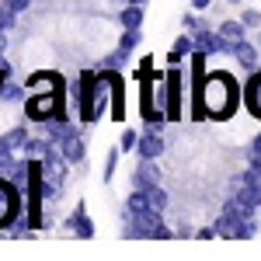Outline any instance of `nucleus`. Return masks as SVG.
<instances>
[{
    "instance_id": "18",
    "label": "nucleus",
    "mask_w": 261,
    "mask_h": 261,
    "mask_svg": "<svg viewBox=\"0 0 261 261\" xmlns=\"http://www.w3.org/2000/svg\"><path fill=\"white\" fill-rule=\"evenodd\" d=\"M119 153H122V146H112V150H108V157H105V174H101V181H105V185H112V178H115Z\"/></svg>"
},
{
    "instance_id": "8",
    "label": "nucleus",
    "mask_w": 261,
    "mask_h": 261,
    "mask_svg": "<svg viewBox=\"0 0 261 261\" xmlns=\"http://www.w3.org/2000/svg\"><path fill=\"white\" fill-rule=\"evenodd\" d=\"M192 35H195V49H199V53H205V56H220V53H226V56H230V49H233V42L223 39L220 28H216V32L202 28V32H192Z\"/></svg>"
},
{
    "instance_id": "15",
    "label": "nucleus",
    "mask_w": 261,
    "mask_h": 261,
    "mask_svg": "<svg viewBox=\"0 0 261 261\" xmlns=\"http://www.w3.org/2000/svg\"><path fill=\"white\" fill-rule=\"evenodd\" d=\"M119 24L122 28H143V4H129L119 11Z\"/></svg>"
},
{
    "instance_id": "4",
    "label": "nucleus",
    "mask_w": 261,
    "mask_h": 261,
    "mask_svg": "<svg viewBox=\"0 0 261 261\" xmlns=\"http://www.w3.org/2000/svg\"><path fill=\"white\" fill-rule=\"evenodd\" d=\"M125 237H143V241H171L174 233L164 226L161 213H143L125 220Z\"/></svg>"
},
{
    "instance_id": "23",
    "label": "nucleus",
    "mask_w": 261,
    "mask_h": 261,
    "mask_svg": "<svg viewBox=\"0 0 261 261\" xmlns=\"http://www.w3.org/2000/svg\"><path fill=\"white\" fill-rule=\"evenodd\" d=\"M136 143H140V133H136V129H125V133H122V140H119L122 153H129V150H136Z\"/></svg>"
},
{
    "instance_id": "6",
    "label": "nucleus",
    "mask_w": 261,
    "mask_h": 261,
    "mask_svg": "<svg viewBox=\"0 0 261 261\" xmlns=\"http://www.w3.org/2000/svg\"><path fill=\"white\" fill-rule=\"evenodd\" d=\"M98 73H101V81L112 87V119L125 122V77L119 70H112V66H98Z\"/></svg>"
},
{
    "instance_id": "28",
    "label": "nucleus",
    "mask_w": 261,
    "mask_h": 261,
    "mask_svg": "<svg viewBox=\"0 0 261 261\" xmlns=\"http://www.w3.org/2000/svg\"><path fill=\"white\" fill-rule=\"evenodd\" d=\"M7 153H14V146L7 140V133H0V157H7Z\"/></svg>"
},
{
    "instance_id": "21",
    "label": "nucleus",
    "mask_w": 261,
    "mask_h": 261,
    "mask_svg": "<svg viewBox=\"0 0 261 261\" xmlns=\"http://www.w3.org/2000/svg\"><path fill=\"white\" fill-rule=\"evenodd\" d=\"M174 53L192 56V53H195V35H192V32H188V35H178V39H174Z\"/></svg>"
},
{
    "instance_id": "29",
    "label": "nucleus",
    "mask_w": 261,
    "mask_h": 261,
    "mask_svg": "<svg viewBox=\"0 0 261 261\" xmlns=\"http://www.w3.org/2000/svg\"><path fill=\"white\" fill-rule=\"evenodd\" d=\"M192 7H195V11H209V7H213V0H192Z\"/></svg>"
},
{
    "instance_id": "27",
    "label": "nucleus",
    "mask_w": 261,
    "mask_h": 261,
    "mask_svg": "<svg viewBox=\"0 0 261 261\" xmlns=\"http://www.w3.org/2000/svg\"><path fill=\"white\" fill-rule=\"evenodd\" d=\"M4 4H7L11 11H18V14H24V11L32 7V0H4Z\"/></svg>"
},
{
    "instance_id": "10",
    "label": "nucleus",
    "mask_w": 261,
    "mask_h": 261,
    "mask_svg": "<svg viewBox=\"0 0 261 261\" xmlns=\"http://www.w3.org/2000/svg\"><path fill=\"white\" fill-rule=\"evenodd\" d=\"M230 56L241 63L247 73H254V70H261V60H258V42H247V39H241V42H233V49H230Z\"/></svg>"
},
{
    "instance_id": "26",
    "label": "nucleus",
    "mask_w": 261,
    "mask_h": 261,
    "mask_svg": "<svg viewBox=\"0 0 261 261\" xmlns=\"http://www.w3.org/2000/svg\"><path fill=\"white\" fill-rule=\"evenodd\" d=\"M195 237H199V241H213V237H220V230H216V223H213V226H202Z\"/></svg>"
},
{
    "instance_id": "14",
    "label": "nucleus",
    "mask_w": 261,
    "mask_h": 261,
    "mask_svg": "<svg viewBox=\"0 0 261 261\" xmlns=\"http://www.w3.org/2000/svg\"><path fill=\"white\" fill-rule=\"evenodd\" d=\"M60 153L66 157V164H81L84 153H87V146H84V136L77 133V136H70L66 143H60Z\"/></svg>"
},
{
    "instance_id": "35",
    "label": "nucleus",
    "mask_w": 261,
    "mask_h": 261,
    "mask_svg": "<svg viewBox=\"0 0 261 261\" xmlns=\"http://www.w3.org/2000/svg\"><path fill=\"white\" fill-rule=\"evenodd\" d=\"M226 4H241V0H226Z\"/></svg>"
},
{
    "instance_id": "24",
    "label": "nucleus",
    "mask_w": 261,
    "mask_h": 261,
    "mask_svg": "<svg viewBox=\"0 0 261 261\" xmlns=\"http://www.w3.org/2000/svg\"><path fill=\"white\" fill-rule=\"evenodd\" d=\"M181 24H185V32H202V28H209V21H205V18H195V14H185V18H181Z\"/></svg>"
},
{
    "instance_id": "17",
    "label": "nucleus",
    "mask_w": 261,
    "mask_h": 261,
    "mask_svg": "<svg viewBox=\"0 0 261 261\" xmlns=\"http://www.w3.org/2000/svg\"><path fill=\"white\" fill-rule=\"evenodd\" d=\"M140 42H143V32H140V28H122V35H119V42H115V45H119L122 53H133Z\"/></svg>"
},
{
    "instance_id": "5",
    "label": "nucleus",
    "mask_w": 261,
    "mask_h": 261,
    "mask_svg": "<svg viewBox=\"0 0 261 261\" xmlns=\"http://www.w3.org/2000/svg\"><path fill=\"white\" fill-rule=\"evenodd\" d=\"M164 91H167V119L181 122V115H185V66H167Z\"/></svg>"
},
{
    "instance_id": "2",
    "label": "nucleus",
    "mask_w": 261,
    "mask_h": 261,
    "mask_svg": "<svg viewBox=\"0 0 261 261\" xmlns=\"http://www.w3.org/2000/svg\"><path fill=\"white\" fill-rule=\"evenodd\" d=\"M63 91L66 87H42L24 98V119L28 122H49V119H66L63 115Z\"/></svg>"
},
{
    "instance_id": "20",
    "label": "nucleus",
    "mask_w": 261,
    "mask_h": 261,
    "mask_svg": "<svg viewBox=\"0 0 261 261\" xmlns=\"http://www.w3.org/2000/svg\"><path fill=\"white\" fill-rule=\"evenodd\" d=\"M18 28V11H11L4 0H0V32L7 35V32H14Z\"/></svg>"
},
{
    "instance_id": "19",
    "label": "nucleus",
    "mask_w": 261,
    "mask_h": 261,
    "mask_svg": "<svg viewBox=\"0 0 261 261\" xmlns=\"http://www.w3.org/2000/svg\"><path fill=\"white\" fill-rule=\"evenodd\" d=\"M143 192H146V199H150V205H153L157 213L167 209V192H164L161 185H150V188H143Z\"/></svg>"
},
{
    "instance_id": "34",
    "label": "nucleus",
    "mask_w": 261,
    "mask_h": 261,
    "mask_svg": "<svg viewBox=\"0 0 261 261\" xmlns=\"http://www.w3.org/2000/svg\"><path fill=\"white\" fill-rule=\"evenodd\" d=\"M129 4H146V0H129Z\"/></svg>"
},
{
    "instance_id": "30",
    "label": "nucleus",
    "mask_w": 261,
    "mask_h": 261,
    "mask_svg": "<svg viewBox=\"0 0 261 261\" xmlns=\"http://www.w3.org/2000/svg\"><path fill=\"white\" fill-rule=\"evenodd\" d=\"M0 70H14V66L7 63V56H4V49H0Z\"/></svg>"
},
{
    "instance_id": "13",
    "label": "nucleus",
    "mask_w": 261,
    "mask_h": 261,
    "mask_svg": "<svg viewBox=\"0 0 261 261\" xmlns=\"http://www.w3.org/2000/svg\"><path fill=\"white\" fill-rule=\"evenodd\" d=\"M244 105L254 119H261V70H254L251 81L244 84Z\"/></svg>"
},
{
    "instance_id": "7",
    "label": "nucleus",
    "mask_w": 261,
    "mask_h": 261,
    "mask_svg": "<svg viewBox=\"0 0 261 261\" xmlns=\"http://www.w3.org/2000/svg\"><path fill=\"white\" fill-rule=\"evenodd\" d=\"M230 192L233 195H241L244 202H251L254 209H261V174L258 171H244V174H237V178L230 181Z\"/></svg>"
},
{
    "instance_id": "22",
    "label": "nucleus",
    "mask_w": 261,
    "mask_h": 261,
    "mask_svg": "<svg viewBox=\"0 0 261 261\" xmlns=\"http://www.w3.org/2000/svg\"><path fill=\"white\" fill-rule=\"evenodd\" d=\"M244 157H247V167L261 174V146H254V143H251V146L244 150Z\"/></svg>"
},
{
    "instance_id": "16",
    "label": "nucleus",
    "mask_w": 261,
    "mask_h": 261,
    "mask_svg": "<svg viewBox=\"0 0 261 261\" xmlns=\"http://www.w3.org/2000/svg\"><path fill=\"white\" fill-rule=\"evenodd\" d=\"M220 35L226 42H241V39H247V24H244L241 18H237V21H233V18H230V21H220Z\"/></svg>"
},
{
    "instance_id": "9",
    "label": "nucleus",
    "mask_w": 261,
    "mask_h": 261,
    "mask_svg": "<svg viewBox=\"0 0 261 261\" xmlns=\"http://www.w3.org/2000/svg\"><path fill=\"white\" fill-rule=\"evenodd\" d=\"M164 150H167V143H164L161 129H150L146 125V133H140V143H136V153L140 157H146V161H157Z\"/></svg>"
},
{
    "instance_id": "31",
    "label": "nucleus",
    "mask_w": 261,
    "mask_h": 261,
    "mask_svg": "<svg viewBox=\"0 0 261 261\" xmlns=\"http://www.w3.org/2000/svg\"><path fill=\"white\" fill-rule=\"evenodd\" d=\"M254 42H258V49H261V28H258V32H254Z\"/></svg>"
},
{
    "instance_id": "25",
    "label": "nucleus",
    "mask_w": 261,
    "mask_h": 261,
    "mask_svg": "<svg viewBox=\"0 0 261 261\" xmlns=\"http://www.w3.org/2000/svg\"><path fill=\"white\" fill-rule=\"evenodd\" d=\"M241 21L247 24V28H254V32H258V28H261V11H258V7H247V11L241 14Z\"/></svg>"
},
{
    "instance_id": "1",
    "label": "nucleus",
    "mask_w": 261,
    "mask_h": 261,
    "mask_svg": "<svg viewBox=\"0 0 261 261\" xmlns=\"http://www.w3.org/2000/svg\"><path fill=\"white\" fill-rule=\"evenodd\" d=\"M205 53H192V77H195V105H192V119H230L237 112V105L244 98V87L237 84L233 73L213 70L205 73Z\"/></svg>"
},
{
    "instance_id": "33",
    "label": "nucleus",
    "mask_w": 261,
    "mask_h": 261,
    "mask_svg": "<svg viewBox=\"0 0 261 261\" xmlns=\"http://www.w3.org/2000/svg\"><path fill=\"white\" fill-rule=\"evenodd\" d=\"M254 146H261V133H258V136H254Z\"/></svg>"
},
{
    "instance_id": "11",
    "label": "nucleus",
    "mask_w": 261,
    "mask_h": 261,
    "mask_svg": "<svg viewBox=\"0 0 261 261\" xmlns=\"http://www.w3.org/2000/svg\"><path fill=\"white\" fill-rule=\"evenodd\" d=\"M150 185H161V167H157V161L140 157L136 171H133V188H150Z\"/></svg>"
},
{
    "instance_id": "32",
    "label": "nucleus",
    "mask_w": 261,
    "mask_h": 261,
    "mask_svg": "<svg viewBox=\"0 0 261 261\" xmlns=\"http://www.w3.org/2000/svg\"><path fill=\"white\" fill-rule=\"evenodd\" d=\"M4 45H7V35H4V32H0V49H4Z\"/></svg>"
},
{
    "instance_id": "12",
    "label": "nucleus",
    "mask_w": 261,
    "mask_h": 261,
    "mask_svg": "<svg viewBox=\"0 0 261 261\" xmlns=\"http://www.w3.org/2000/svg\"><path fill=\"white\" fill-rule=\"evenodd\" d=\"M66 226H70L77 237H84V241H87V237H94V223H91V216H87L84 202H77V205H73V213L66 216Z\"/></svg>"
},
{
    "instance_id": "3",
    "label": "nucleus",
    "mask_w": 261,
    "mask_h": 261,
    "mask_svg": "<svg viewBox=\"0 0 261 261\" xmlns=\"http://www.w3.org/2000/svg\"><path fill=\"white\" fill-rule=\"evenodd\" d=\"M21 216H24V192L11 178L0 174V230L21 223Z\"/></svg>"
}]
</instances>
